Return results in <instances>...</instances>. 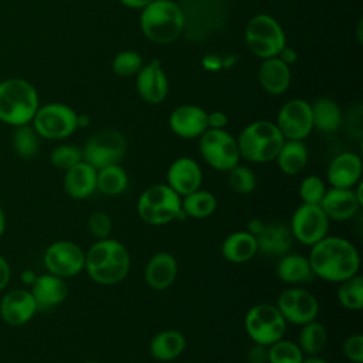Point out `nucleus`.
<instances>
[{
    "label": "nucleus",
    "instance_id": "obj_1",
    "mask_svg": "<svg viewBox=\"0 0 363 363\" xmlns=\"http://www.w3.org/2000/svg\"><path fill=\"white\" fill-rule=\"evenodd\" d=\"M309 248L306 257L315 278L339 284L359 274L360 255L349 240L328 234Z\"/></svg>",
    "mask_w": 363,
    "mask_h": 363
},
{
    "label": "nucleus",
    "instance_id": "obj_2",
    "mask_svg": "<svg viewBox=\"0 0 363 363\" xmlns=\"http://www.w3.org/2000/svg\"><path fill=\"white\" fill-rule=\"evenodd\" d=\"M88 277L105 286L122 282L130 271V255L128 248L115 238L96 240L85 252Z\"/></svg>",
    "mask_w": 363,
    "mask_h": 363
},
{
    "label": "nucleus",
    "instance_id": "obj_3",
    "mask_svg": "<svg viewBox=\"0 0 363 363\" xmlns=\"http://www.w3.org/2000/svg\"><path fill=\"white\" fill-rule=\"evenodd\" d=\"M38 109L35 88L23 78H10L0 82V121L21 126L33 121Z\"/></svg>",
    "mask_w": 363,
    "mask_h": 363
},
{
    "label": "nucleus",
    "instance_id": "obj_4",
    "mask_svg": "<svg viewBox=\"0 0 363 363\" xmlns=\"http://www.w3.org/2000/svg\"><path fill=\"white\" fill-rule=\"evenodd\" d=\"M285 142L279 129L269 121H255L247 125L238 139L240 157L251 163H267L275 160Z\"/></svg>",
    "mask_w": 363,
    "mask_h": 363
},
{
    "label": "nucleus",
    "instance_id": "obj_5",
    "mask_svg": "<svg viewBox=\"0 0 363 363\" xmlns=\"http://www.w3.org/2000/svg\"><path fill=\"white\" fill-rule=\"evenodd\" d=\"M140 27L150 41L167 44L180 35L184 27V16L172 0H153L143 7Z\"/></svg>",
    "mask_w": 363,
    "mask_h": 363
},
{
    "label": "nucleus",
    "instance_id": "obj_6",
    "mask_svg": "<svg viewBox=\"0 0 363 363\" xmlns=\"http://www.w3.org/2000/svg\"><path fill=\"white\" fill-rule=\"evenodd\" d=\"M180 208L182 197L166 183L149 186L139 194L136 201V211L140 220L155 227L176 221Z\"/></svg>",
    "mask_w": 363,
    "mask_h": 363
},
{
    "label": "nucleus",
    "instance_id": "obj_7",
    "mask_svg": "<svg viewBox=\"0 0 363 363\" xmlns=\"http://www.w3.org/2000/svg\"><path fill=\"white\" fill-rule=\"evenodd\" d=\"M286 322L278 308L272 303H257L244 316V329L252 343L269 346L284 337Z\"/></svg>",
    "mask_w": 363,
    "mask_h": 363
},
{
    "label": "nucleus",
    "instance_id": "obj_8",
    "mask_svg": "<svg viewBox=\"0 0 363 363\" xmlns=\"http://www.w3.org/2000/svg\"><path fill=\"white\" fill-rule=\"evenodd\" d=\"M245 43L254 55L264 60L272 58L285 47V34L275 18L258 14L245 27Z\"/></svg>",
    "mask_w": 363,
    "mask_h": 363
},
{
    "label": "nucleus",
    "instance_id": "obj_9",
    "mask_svg": "<svg viewBox=\"0 0 363 363\" xmlns=\"http://www.w3.org/2000/svg\"><path fill=\"white\" fill-rule=\"evenodd\" d=\"M126 149L128 142L122 132L116 129H101L86 140L81 150L82 160L98 170L119 163L125 156Z\"/></svg>",
    "mask_w": 363,
    "mask_h": 363
},
{
    "label": "nucleus",
    "instance_id": "obj_10",
    "mask_svg": "<svg viewBox=\"0 0 363 363\" xmlns=\"http://www.w3.org/2000/svg\"><path fill=\"white\" fill-rule=\"evenodd\" d=\"M31 122L40 138L61 140L75 132L78 128V115L68 105L51 102L41 108L38 106Z\"/></svg>",
    "mask_w": 363,
    "mask_h": 363
},
{
    "label": "nucleus",
    "instance_id": "obj_11",
    "mask_svg": "<svg viewBox=\"0 0 363 363\" xmlns=\"http://www.w3.org/2000/svg\"><path fill=\"white\" fill-rule=\"evenodd\" d=\"M203 160L214 170L228 172L240 162L237 139L224 129H207L199 140Z\"/></svg>",
    "mask_w": 363,
    "mask_h": 363
},
{
    "label": "nucleus",
    "instance_id": "obj_12",
    "mask_svg": "<svg viewBox=\"0 0 363 363\" xmlns=\"http://www.w3.org/2000/svg\"><path fill=\"white\" fill-rule=\"evenodd\" d=\"M288 227L295 241L302 245L312 247L329 234L330 220L319 204L302 203L292 213Z\"/></svg>",
    "mask_w": 363,
    "mask_h": 363
},
{
    "label": "nucleus",
    "instance_id": "obj_13",
    "mask_svg": "<svg viewBox=\"0 0 363 363\" xmlns=\"http://www.w3.org/2000/svg\"><path fill=\"white\" fill-rule=\"evenodd\" d=\"M43 261L50 274L67 279L84 271L85 251L74 241L58 240L47 247Z\"/></svg>",
    "mask_w": 363,
    "mask_h": 363
},
{
    "label": "nucleus",
    "instance_id": "obj_14",
    "mask_svg": "<svg viewBox=\"0 0 363 363\" xmlns=\"http://www.w3.org/2000/svg\"><path fill=\"white\" fill-rule=\"evenodd\" d=\"M275 306L286 323L302 326L315 320L319 313L316 296L302 286H291L278 295Z\"/></svg>",
    "mask_w": 363,
    "mask_h": 363
},
{
    "label": "nucleus",
    "instance_id": "obj_15",
    "mask_svg": "<svg viewBox=\"0 0 363 363\" xmlns=\"http://www.w3.org/2000/svg\"><path fill=\"white\" fill-rule=\"evenodd\" d=\"M275 125L285 140H303L313 129L311 104L303 99L288 101L279 109Z\"/></svg>",
    "mask_w": 363,
    "mask_h": 363
},
{
    "label": "nucleus",
    "instance_id": "obj_16",
    "mask_svg": "<svg viewBox=\"0 0 363 363\" xmlns=\"http://www.w3.org/2000/svg\"><path fill=\"white\" fill-rule=\"evenodd\" d=\"M37 311V302L28 289H10L0 302V318L10 326L26 325L33 319Z\"/></svg>",
    "mask_w": 363,
    "mask_h": 363
},
{
    "label": "nucleus",
    "instance_id": "obj_17",
    "mask_svg": "<svg viewBox=\"0 0 363 363\" xmlns=\"http://www.w3.org/2000/svg\"><path fill=\"white\" fill-rule=\"evenodd\" d=\"M203 172L200 164L187 156L179 157L167 169L166 184L180 197L196 191L201 187Z\"/></svg>",
    "mask_w": 363,
    "mask_h": 363
},
{
    "label": "nucleus",
    "instance_id": "obj_18",
    "mask_svg": "<svg viewBox=\"0 0 363 363\" xmlns=\"http://www.w3.org/2000/svg\"><path fill=\"white\" fill-rule=\"evenodd\" d=\"M320 208L330 221L352 220L363 206L353 189H326L320 203Z\"/></svg>",
    "mask_w": 363,
    "mask_h": 363
},
{
    "label": "nucleus",
    "instance_id": "obj_19",
    "mask_svg": "<svg viewBox=\"0 0 363 363\" xmlns=\"http://www.w3.org/2000/svg\"><path fill=\"white\" fill-rule=\"evenodd\" d=\"M362 159L356 153L343 152L335 156L326 169V179L330 187L353 189L360 183L362 177Z\"/></svg>",
    "mask_w": 363,
    "mask_h": 363
},
{
    "label": "nucleus",
    "instance_id": "obj_20",
    "mask_svg": "<svg viewBox=\"0 0 363 363\" xmlns=\"http://www.w3.org/2000/svg\"><path fill=\"white\" fill-rule=\"evenodd\" d=\"M179 265L173 254L167 251L155 252L146 262L143 278L149 288L164 291L173 285L177 278Z\"/></svg>",
    "mask_w": 363,
    "mask_h": 363
},
{
    "label": "nucleus",
    "instance_id": "obj_21",
    "mask_svg": "<svg viewBox=\"0 0 363 363\" xmlns=\"http://www.w3.org/2000/svg\"><path fill=\"white\" fill-rule=\"evenodd\" d=\"M172 132L183 139L200 138L207 128V112L196 105H182L169 118Z\"/></svg>",
    "mask_w": 363,
    "mask_h": 363
},
{
    "label": "nucleus",
    "instance_id": "obj_22",
    "mask_svg": "<svg viewBox=\"0 0 363 363\" xmlns=\"http://www.w3.org/2000/svg\"><path fill=\"white\" fill-rule=\"evenodd\" d=\"M258 252L264 254L265 257L279 258L288 252H291L294 237L286 224L271 221L265 223L262 231L255 237Z\"/></svg>",
    "mask_w": 363,
    "mask_h": 363
},
{
    "label": "nucleus",
    "instance_id": "obj_23",
    "mask_svg": "<svg viewBox=\"0 0 363 363\" xmlns=\"http://www.w3.org/2000/svg\"><path fill=\"white\" fill-rule=\"evenodd\" d=\"M136 75V89L143 101L160 104L166 98L167 78L156 60L142 67Z\"/></svg>",
    "mask_w": 363,
    "mask_h": 363
},
{
    "label": "nucleus",
    "instance_id": "obj_24",
    "mask_svg": "<svg viewBox=\"0 0 363 363\" xmlns=\"http://www.w3.org/2000/svg\"><path fill=\"white\" fill-rule=\"evenodd\" d=\"M64 190L74 200H85L96 191V169L85 160L65 170Z\"/></svg>",
    "mask_w": 363,
    "mask_h": 363
},
{
    "label": "nucleus",
    "instance_id": "obj_25",
    "mask_svg": "<svg viewBox=\"0 0 363 363\" xmlns=\"http://www.w3.org/2000/svg\"><path fill=\"white\" fill-rule=\"evenodd\" d=\"M30 292L33 294L38 309H50L65 301L68 296V285L64 278L47 272L37 275L31 284Z\"/></svg>",
    "mask_w": 363,
    "mask_h": 363
},
{
    "label": "nucleus",
    "instance_id": "obj_26",
    "mask_svg": "<svg viewBox=\"0 0 363 363\" xmlns=\"http://www.w3.org/2000/svg\"><path fill=\"white\" fill-rule=\"evenodd\" d=\"M275 272L281 282L292 286L311 284L315 278L308 257L298 252H288L279 257Z\"/></svg>",
    "mask_w": 363,
    "mask_h": 363
},
{
    "label": "nucleus",
    "instance_id": "obj_27",
    "mask_svg": "<svg viewBox=\"0 0 363 363\" xmlns=\"http://www.w3.org/2000/svg\"><path fill=\"white\" fill-rule=\"evenodd\" d=\"M221 255L231 264H244L252 259L258 252L257 238L247 230L228 234L221 242Z\"/></svg>",
    "mask_w": 363,
    "mask_h": 363
},
{
    "label": "nucleus",
    "instance_id": "obj_28",
    "mask_svg": "<svg viewBox=\"0 0 363 363\" xmlns=\"http://www.w3.org/2000/svg\"><path fill=\"white\" fill-rule=\"evenodd\" d=\"M186 337L180 330L164 329L153 335L149 342V353L157 362H173L186 349Z\"/></svg>",
    "mask_w": 363,
    "mask_h": 363
},
{
    "label": "nucleus",
    "instance_id": "obj_29",
    "mask_svg": "<svg viewBox=\"0 0 363 363\" xmlns=\"http://www.w3.org/2000/svg\"><path fill=\"white\" fill-rule=\"evenodd\" d=\"M258 81L268 94L281 95L289 86L291 72L288 65L279 58H265L258 71Z\"/></svg>",
    "mask_w": 363,
    "mask_h": 363
},
{
    "label": "nucleus",
    "instance_id": "obj_30",
    "mask_svg": "<svg viewBox=\"0 0 363 363\" xmlns=\"http://www.w3.org/2000/svg\"><path fill=\"white\" fill-rule=\"evenodd\" d=\"M275 160L284 174L296 176L308 163V149L302 140H285Z\"/></svg>",
    "mask_w": 363,
    "mask_h": 363
},
{
    "label": "nucleus",
    "instance_id": "obj_31",
    "mask_svg": "<svg viewBox=\"0 0 363 363\" xmlns=\"http://www.w3.org/2000/svg\"><path fill=\"white\" fill-rule=\"evenodd\" d=\"M313 128L323 132H336L342 123V112L339 105L329 98H318L311 105Z\"/></svg>",
    "mask_w": 363,
    "mask_h": 363
},
{
    "label": "nucleus",
    "instance_id": "obj_32",
    "mask_svg": "<svg viewBox=\"0 0 363 363\" xmlns=\"http://www.w3.org/2000/svg\"><path fill=\"white\" fill-rule=\"evenodd\" d=\"M128 172L119 163L96 170V190L105 196H119L128 189Z\"/></svg>",
    "mask_w": 363,
    "mask_h": 363
},
{
    "label": "nucleus",
    "instance_id": "obj_33",
    "mask_svg": "<svg viewBox=\"0 0 363 363\" xmlns=\"http://www.w3.org/2000/svg\"><path fill=\"white\" fill-rule=\"evenodd\" d=\"M217 204V197L203 189L182 197V208L189 218H207L216 213Z\"/></svg>",
    "mask_w": 363,
    "mask_h": 363
},
{
    "label": "nucleus",
    "instance_id": "obj_34",
    "mask_svg": "<svg viewBox=\"0 0 363 363\" xmlns=\"http://www.w3.org/2000/svg\"><path fill=\"white\" fill-rule=\"evenodd\" d=\"M296 343L305 356L319 354L328 343V330L325 325L316 319L302 325Z\"/></svg>",
    "mask_w": 363,
    "mask_h": 363
},
{
    "label": "nucleus",
    "instance_id": "obj_35",
    "mask_svg": "<svg viewBox=\"0 0 363 363\" xmlns=\"http://www.w3.org/2000/svg\"><path fill=\"white\" fill-rule=\"evenodd\" d=\"M336 296L339 303L347 311H360L363 308V278L356 274L339 282Z\"/></svg>",
    "mask_w": 363,
    "mask_h": 363
},
{
    "label": "nucleus",
    "instance_id": "obj_36",
    "mask_svg": "<svg viewBox=\"0 0 363 363\" xmlns=\"http://www.w3.org/2000/svg\"><path fill=\"white\" fill-rule=\"evenodd\" d=\"M11 145L14 152L20 157L31 159L38 152L40 136L35 132V129L28 123L16 126V130L13 132V138H11Z\"/></svg>",
    "mask_w": 363,
    "mask_h": 363
},
{
    "label": "nucleus",
    "instance_id": "obj_37",
    "mask_svg": "<svg viewBox=\"0 0 363 363\" xmlns=\"http://www.w3.org/2000/svg\"><path fill=\"white\" fill-rule=\"evenodd\" d=\"M305 354L296 342L281 337L268 346V363H302Z\"/></svg>",
    "mask_w": 363,
    "mask_h": 363
},
{
    "label": "nucleus",
    "instance_id": "obj_38",
    "mask_svg": "<svg viewBox=\"0 0 363 363\" xmlns=\"http://www.w3.org/2000/svg\"><path fill=\"white\" fill-rule=\"evenodd\" d=\"M228 184L233 189V191L238 194H250L257 187V177L255 173L244 164H235L228 172Z\"/></svg>",
    "mask_w": 363,
    "mask_h": 363
},
{
    "label": "nucleus",
    "instance_id": "obj_39",
    "mask_svg": "<svg viewBox=\"0 0 363 363\" xmlns=\"http://www.w3.org/2000/svg\"><path fill=\"white\" fill-rule=\"evenodd\" d=\"M325 191H326V184L316 174H309L303 177L298 187V194L301 201L308 204H319Z\"/></svg>",
    "mask_w": 363,
    "mask_h": 363
},
{
    "label": "nucleus",
    "instance_id": "obj_40",
    "mask_svg": "<svg viewBox=\"0 0 363 363\" xmlns=\"http://www.w3.org/2000/svg\"><path fill=\"white\" fill-rule=\"evenodd\" d=\"M81 160H82V150L74 145H60L50 155L51 164L61 170H67L74 164L79 163Z\"/></svg>",
    "mask_w": 363,
    "mask_h": 363
},
{
    "label": "nucleus",
    "instance_id": "obj_41",
    "mask_svg": "<svg viewBox=\"0 0 363 363\" xmlns=\"http://www.w3.org/2000/svg\"><path fill=\"white\" fill-rule=\"evenodd\" d=\"M142 67V57L135 51H122L112 61V69L119 77L135 75Z\"/></svg>",
    "mask_w": 363,
    "mask_h": 363
},
{
    "label": "nucleus",
    "instance_id": "obj_42",
    "mask_svg": "<svg viewBox=\"0 0 363 363\" xmlns=\"http://www.w3.org/2000/svg\"><path fill=\"white\" fill-rule=\"evenodd\" d=\"M86 227H88L89 234L94 238L104 240L111 235L112 228H113V221L108 213L98 210L89 216V218L86 221Z\"/></svg>",
    "mask_w": 363,
    "mask_h": 363
},
{
    "label": "nucleus",
    "instance_id": "obj_43",
    "mask_svg": "<svg viewBox=\"0 0 363 363\" xmlns=\"http://www.w3.org/2000/svg\"><path fill=\"white\" fill-rule=\"evenodd\" d=\"M342 352L347 362L363 363V336L360 333L349 335L342 343Z\"/></svg>",
    "mask_w": 363,
    "mask_h": 363
},
{
    "label": "nucleus",
    "instance_id": "obj_44",
    "mask_svg": "<svg viewBox=\"0 0 363 363\" xmlns=\"http://www.w3.org/2000/svg\"><path fill=\"white\" fill-rule=\"evenodd\" d=\"M247 363H268V346L252 343L245 354Z\"/></svg>",
    "mask_w": 363,
    "mask_h": 363
},
{
    "label": "nucleus",
    "instance_id": "obj_45",
    "mask_svg": "<svg viewBox=\"0 0 363 363\" xmlns=\"http://www.w3.org/2000/svg\"><path fill=\"white\" fill-rule=\"evenodd\" d=\"M228 122V118L221 111H214L207 113V128L208 129H224Z\"/></svg>",
    "mask_w": 363,
    "mask_h": 363
},
{
    "label": "nucleus",
    "instance_id": "obj_46",
    "mask_svg": "<svg viewBox=\"0 0 363 363\" xmlns=\"http://www.w3.org/2000/svg\"><path fill=\"white\" fill-rule=\"evenodd\" d=\"M10 278H11L10 264L3 255H0V291H3L9 285Z\"/></svg>",
    "mask_w": 363,
    "mask_h": 363
},
{
    "label": "nucleus",
    "instance_id": "obj_47",
    "mask_svg": "<svg viewBox=\"0 0 363 363\" xmlns=\"http://www.w3.org/2000/svg\"><path fill=\"white\" fill-rule=\"evenodd\" d=\"M264 225H265L264 220H261V218H258V217H254V218L248 220V223H247V231H248L250 234H252L254 237H257V235L262 231Z\"/></svg>",
    "mask_w": 363,
    "mask_h": 363
},
{
    "label": "nucleus",
    "instance_id": "obj_48",
    "mask_svg": "<svg viewBox=\"0 0 363 363\" xmlns=\"http://www.w3.org/2000/svg\"><path fill=\"white\" fill-rule=\"evenodd\" d=\"M277 57H278L282 62H285L286 65L295 62L296 58H298L295 50H292V48H289V47H284V48L279 51V54H278Z\"/></svg>",
    "mask_w": 363,
    "mask_h": 363
},
{
    "label": "nucleus",
    "instance_id": "obj_49",
    "mask_svg": "<svg viewBox=\"0 0 363 363\" xmlns=\"http://www.w3.org/2000/svg\"><path fill=\"white\" fill-rule=\"evenodd\" d=\"M122 4L132 7V9H143L145 6H147L150 1L153 0H119Z\"/></svg>",
    "mask_w": 363,
    "mask_h": 363
},
{
    "label": "nucleus",
    "instance_id": "obj_50",
    "mask_svg": "<svg viewBox=\"0 0 363 363\" xmlns=\"http://www.w3.org/2000/svg\"><path fill=\"white\" fill-rule=\"evenodd\" d=\"M302 363H329V362L325 360L323 357H319L318 354H313V356H305Z\"/></svg>",
    "mask_w": 363,
    "mask_h": 363
},
{
    "label": "nucleus",
    "instance_id": "obj_51",
    "mask_svg": "<svg viewBox=\"0 0 363 363\" xmlns=\"http://www.w3.org/2000/svg\"><path fill=\"white\" fill-rule=\"evenodd\" d=\"M35 278H37V275H35L33 271H26V272L23 274V281H24L26 284H30V285H31Z\"/></svg>",
    "mask_w": 363,
    "mask_h": 363
},
{
    "label": "nucleus",
    "instance_id": "obj_52",
    "mask_svg": "<svg viewBox=\"0 0 363 363\" xmlns=\"http://www.w3.org/2000/svg\"><path fill=\"white\" fill-rule=\"evenodd\" d=\"M4 230H6V216H4L3 208L0 207V237L3 235Z\"/></svg>",
    "mask_w": 363,
    "mask_h": 363
},
{
    "label": "nucleus",
    "instance_id": "obj_53",
    "mask_svg": "<svg viewBox=\"0 0 363 363\" xmlns=\"http://www.w3.org/2000/svg\"><path fill=\"white\" fill-rule=\"evenodd\" d=\"M89 123V118L88 116H85V115H79L78 116V126H86Z\"/></svg>",
    "mask_w": 363,
    "mask_h": 363
},
{
    "label": "nucleus",
    "instance_id": "obj_54",
    "mask_svg": "<svg viewBox=\"0 0 363 363\" xmlns=\"http://www.w3.org/2000/svg\"><path fill=\"white\" fill-rule=\"evenodd\" d=\"M85 363H99V362H95V360H88V362H85Z\"/></svg>",
    "mask_w": 363,
    "mask_h": 363
},
{
    "label": "nucleus",
    "instance_id": "obj_55",
    "mask_svg": "<svg viewBox=\"0 0 363 363\" xmlns=\"http://www.w3.org/2000/svg\"><path fill=\"white\" fill-rule=\"evenodd\" d=\"M347 363H350V362H347Z\"/></svg>",
    "mask_w": 363,
    "mask_h": 363
}]
</instances>
